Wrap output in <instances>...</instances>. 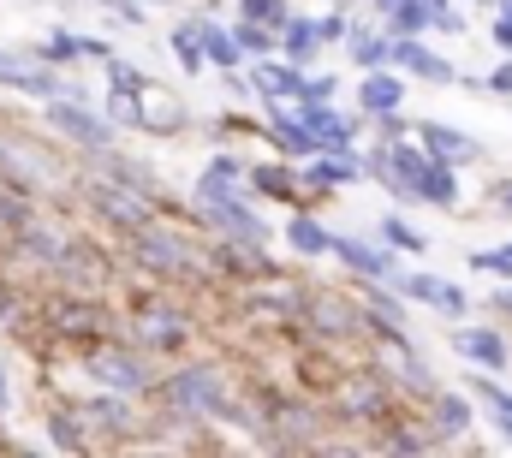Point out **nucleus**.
<instances>
[{"mask_svg":"<svg viewBox=\"0 0 512 458\" xmlns=\"http://www.w3.org/2000/svg\"><path fill=\"white\" fill-rule=\"evenodd\" d=\"M352 60L364 66V72H376L393 60V36H370V30H352Z\"/></svg>","mask_w":512,"mask_h":458,"instance_id":"23","label":"nucleus"},{"mask_svg":"<svg viewBox=\"0 0 512 458\" xmlns=\"http://www.w3.org/2000/svg\"><path fill=\"white\" fill-rule=\"evenodd\" d=\"M489 203H495V209H507V215H512V179H507V185H489Z\"/></svg>","mask_w":512,"mask_h":458,"instance_id":"39","label":"nucleus"},{"mask_svg":"<svg viewBox=\"0 0 512 458\" xmlns=\"http://www.w3.org/2000/svg\"><path fill=\"white\" fill-rule=\"evenodd\" d=\"M358 102H364V114H393L399 102H405V84L387 72V66H376V72H364V90H358Z\"/></svg>","mask_w":512,"mask_h":458,"instance_id":"11","label":"nucleus"},{"mask_svg":"<svg viewBox=\"0 0 512 458\" xmlns=\"http://www.w3.org/2000/svg\"><path fill=\"white\" fill-rule=\"evenodd\" d=\"M453 345H459L471 363H483V369H501V363H507V340H501L495 328H459Z\"/></svg>","mask_w":512,"mask_h":458,"instance_id":"12","label":"nucleus"},{"mask_svg":"<svg viewBox=\"0 0 512 458\" xmlns=\"http://www.w3.org/2000/svg\"><path fill=\"white\" fill-rule=\"evenodd\" d=\"M382 244H387V250H411V256H423V250H429V238L411 227L405 215H387V221H382Z\"/></svg>","mask_w":512,"mask_h":458,"instance_id":"25","label":"nucleus"},{"mask_svg":"<svg viewBox=\"0 0 512 458\" xmlns=\"http://www.w3.org/2000/svg\"><path fill=\"white\" fill-rule=\"evenodd\" d=\"M233 36H239L245 54H274V42H280V30H274V24H256V18H239Z\"/></svg>","mask_w":512,"mask_h":458,"instance_id":"27","label":"nucleus"},{"mask_svg":"<svg viewBox=\"0 0 512 458\" xmlns=\"http://www.w3.org/2000/svg\"><path fill=\"white\" fill-rule=\"evenodd\" d=\"M465 429H471V405H465V399H453V393H447V399H435V435H441V441H453V435H465Z\"/></svg>","mask_w":512,"mask_h":458,"instance_id":"24","label":"nucleus"},{"mask_svg":"<svg viewBox=\"0 0 512 458\" xmlns=\"http://www.w3.org/2000/svg\"><path fill=\"white\" fill-rule=\"evenodd\" d=\"M280 48H286V60H310L316 48H322V30H316V18H286L280 24Z\"/></svg>","mask_w":512,"mask_h":458,"instance_id":"15","label":"nucleus"},{"mask_svg":"<svg viewBox=\"0 0 512 458\" xmlns=\"http://www.w3.org/2000/svg\"><path fill=\"white\" fill-rule=\"evenodd\" d=\"M489 42L512 54V12H495V24H489Z\"/></svg>","mask_w":512,"mask_h":458,"instance_id":"37","label":"nucleus"},{"mask_svg":"<svg viewBox=\"0 0 512 458\" xmlns=\"http://www.w3.org/2000/svg\"><path fill=\"white\" fill-rule=\"evenodd\" d=\"M197 203H203V215H209L215 227L233 232L239 244H262V238H268L262 215H256V209H245V203L233 197V185H227V179H209V173H203V179H197Z\"/></svg>","mask_w":512,"mask_h":458,"instance_id":"1","label":"nucleus"},{"mask_svg":"<svg viewBox=\"0 0 512 458\" xmlns=\"http://www.w3.org/2000/svg\"><path fill=\"white\" fill-rule=\"evenodd\" d=\"M471 268H483V274H501V280H512V244H507V250H477V256H471Z\"/></svg>","mask_w":512,"mask_h":458,"instance_id":"32","label":"nucleus"},{"mask_svg":"<svg viewBox=\"0 0 512 458\" xmlns=\"http://www.w3.org/2000/svg\"><path fill=\"white\" fill-rule=\"evenodd\" d=\"M0 84H12V90H24V96H60L66 84L48 72V60H24V54H0Z\"/></svg>","mask_w":512,"mask_h":458,"instance_id":"7","label":"nucleus"},{"mask_svg":"<svg viewBox=\"0 0 512 458\" xmlns=\"http://www.w3.org/2000/svg\"><path fill=\"white\" fill-rule=\"evenodd\" d=\"M167 393H173L185 411H227L215 369H179V375H167Z\"/></svg>","mask_w":512,"mask_h":458,"instance_id":"6","label":"nucleus"},{"mask_svg":"<svg viewBox=\"0 0 512 458\" xmlns=\"http://www.w3.org/2000/svg\"><path fill=\"white\" fill-rule=\"evenodd\" d=\"M96 369H102V381H108L114 393H143V387H149V369L131 363V357H102Z\"/></svg>","mask_w":512,"mask_h":458,"instance_id":"19","label":"nucleus"},{"mask_svg":"<svg viewBox=\"0 0 512 458\" xmlns=\"http://www.w3.org/2000/svg\"><path fill=\"white\" fill-rule=\"evenodd\" d=\"M197 30H203V54H209L215 66H227V72H233V66L245 60V48H239V36H233L227 24H197Z\"/></svg>","mask_w":512,"mask_h":458,"instance_id":"18","label":"nucleus"},{"mask_svg":"<svg viewBox=\"0 0 512 458\" xmlns=\"http://www.w3.org/2000/svg\"><path fill=\"white\" fill-rule=\"evenodd\" d=\"M251 179H256V191H262V197H280V203L292 197V173H286V167H256Z\"/></svg>","mask_w":512,"mask_h":458,"instance_id":"31","label":"nucleus"},{"mask_svg":"<svg viewBox=\"0 0 512 458\" xmlns=\"http://www.w3.org/2000/svg\"><path fill=\"white\" fill-rule=\"evenodd\" d=\"M328 256H340L352 274H364V280H393V256H387L382 244H364V238H352V232H334L328 238Z\"/></svg>","mask_w":512,"mask_h":458,"instance_id":"2","label":"nucleus"},{"mask_svg":"<svg viewBox=\"0 0 512 458\" xmlns=\"http://www.w3.org/2000/svg\"><path fill=\"white\" fill-rule=\"evenodd\" d=\"M167 42H173V60H179L185 72H197V66L209 60V54H203V30H197V24H179Z\"/></svg>","mask_w":512,"mask_h":458,"instance_id":"26","label":"nucleus"},{"mask_svg":"<svg viewBox=\"0 0 512 458\" xmlns=\"http://www.w3.org/2000/svg\"><path fill=\"white\" fill-rule=\"evenodd\" d=\"M137 250H143L149 262H161V268H185V262H191V250H185V244H173V238H167L161 227L137 232Z\"/></svg>","mask_w":512,"mask_h":458,"instance_id":"20","label":"nucleus"},{"mask_svg":"<svg viewBox=\"0 0 512 458\" xmlns=\"http://www.w3.org/2000/svg\"><path fill=\"white\" fill-rule=\"evenodd\" d=\"M209 179H233V185H239V179H245V161H239V155H215V161H209Z\"/></svg>","mask_w":512,"mask_h":458,"instance_id":"34","label":"nucleus"},{"mask_svg":"<svg viewBox=\"0 0 512 458\" xmlns=\"http://www.w3.org/2000/svg\"><path fill=\"white\" fill-rule=\"evenodd\" d=\"M239 18H256V24H286L292 12H286V0H239Z\"/></svg>","mask_w":512,"mask_h":458,"instance_id":"30","label":"nucleus"},{"mask_svg":"<svg viewBox=\"0 0 512 458\" xmlns=\"http://www.w3.org/2000/svg\"><path fill=\"white\" fill-rule=\"evenodd\" d=\"M334 90H340L334 72H328V78H310V84H304V102H334Z\"/></svg>","mask_w":512,"mask_h":458,"instance_id":"36","label":"nucleus"},{"mask_svg":"<svg viewBox=\"0 0 512 458\" xmlns=\"http://www.w3.org/2000/svg\"><path fill=\"white\" fill-rule=\"evenodd\" d=\"M471 387H477V393H483V399L495 405V423H501V435H507V441H512V393H507V387H495L489 375H477Z\"/></svg>","mask_w":512,"mask_h":458,"instance_id":"28","label":"nucleus"},{"mask_svg":"<svg viewBox=\"0 0 512 458\" xmlns=\"http://www.w3.org/2000/svg\"><path fill=\"white\" fill-rule=\"evenodd\" d=\"M316 30H322V42H340V36H352V24H346L340 12H328V18H316Z\"/></svg>","mask_w":512,"mask_h":458,"instance_id":"35","label":"nucleus"},{"mask_svg":"<svg viewBox=\"0 0 512 458\" xmlns=\"http://www.w3.org/2000/svg\"><path fill=\"white\" fill-rule=\"evenodd\" d=\"M376 6H382V12H387V6H399V0H376Z\"/></svg>","mask_w":512,"mask_h":458,"instance_id":"40","label":"nucleus"},{"mask_svg":"<svg viewBox=\"0 0 512 458\" xmlns=\"http://www.w3.org/2000/svg\"><path fill=\"white\" fill-rule=\"evenodd\" d=\"M358 179V161L352 155H322L316 167H310V185L316 191H334V185H352Z\"/></svg>","mask_w":512,"mask_h":458,"instance_id":"21","label":"nucleus"},{"mask_svg":"<svg viewBox=\"0 0 512 458\" xmlns=\"http://www.w3.org/2000/svg\"><path fill=\"white\" fill-rule=\"evenodd\" d=\"M399 292L417 298V304H429V310H441V316H465V292L447 286L441 274H399Z\"/></svg>","mask_w":512,"mask_h":458,"instance_id":"8","label":"nucleus"},{"mask_svg":"<svg viewBox=\"0 0 512 458\" xmlns=\"http://www.w3.org/2000/svg\"><path fill=\"white\" fill-rule=\"evenodd\" d=\"M48 119H54V125H60V131H72V137H78V143H90V149H102V143H108V137H114V131H108V119L84 114V108H78V102H54V108H48Z\"/></svg>","mask_w":512,"mask_h":458,"instance_id":"10","label":"nucleus"},{"mask_svg":"<svg viewBox=\"0 0 512 458\" xmlns=\"http://www.w3.org/2000/svg\"><path fill=\"white\" fill-rule=\"evenodd\" d=\"M411 137H423V149H429L435 161H453V167H459V161H477V155H483V143H477V137H465L459 125H441V119H423V125H417Z\"/></svg>","mask_w":512,"mask_h":458,"instance_id":"5","label":"nucleus"},{"mask_svg":"<svg viewBox=\"0 0 512 458\" xmlns=\"http://www.w3.org/2000/svg\"><path fill=\"white\" fill-rule=\"evenodd\" d=\"M268 137H274V149H286V155H310V149H316L310 125H304L298 114H274V125H268Z\"/></svg>","mask_w":512,"mask_h":458,"instance_id":"17","label":"nucleus"},{"mask_svg":"<svg viewBox=\"0 0 512 458\" xmlns=\"http://www.w3.org/2000/svg\"><path fill=\"white\" fill-rule=\"evenodd\" d=\"M393 66L399 72H411V78H429V84H453L459 72H453V60H441L435 48H423L417 36H393Z\"/></svg>","mask_w":512,"mask_h":458,"instance_id":"4","label":"nucleus"},{"mask_svg":"<svg viewBox=\"0 0 512 458\" xmlns=\"http://www.w3.org/2000/svg\"><path fill=\"white\" fill-rule=\"evenodd\" d=\"M96 328H102V316H96V310H66V334H72V340H90Z\"/></svg>","mask_w":512,"mask_h":458,"instance_id":"33","label":"nucleus"},{"mask_svg":"<svg viewBox=\"0 0 512 458\" xmlns=\"http://www.w3.org/2000/svg\"><path fill=\"white\" fill-rule=\"evenodd\" d=\"M501 12H512V0H501Z\"/></svg>","mask_w":512,"mask_h":458,"instance_id":"42","label":"nucleus"},{"mask_svg":"<svg viewBox=\"0 0 512 458\" xmlns=\"http://www.w3.org/2000/svg\"><path fill=\"white\" fill-rule=\"evenodd\" d=\"M411 197H423V203H435V209H459V173H453V161L423 155L417 173H411Z\"/></svg>","mask_w":512,"mask_h":458,"instance_id":"3","label":"nucleus"},{"mask_svg":"<svg viewBox=\"0 0 512 458\" xmlns=\"http://www.w3.org/2000/svg\"><path fill=\"white\" fill-rule=\"evenodd\" d=\"M304 125H310V137H316V149H328V155H346L352 149V125L334 114L328 102H304Z\"/></svg>","mask_w":512,"mask_h":458,"instance_id":"9","label":"nucleus"},{"mask_svg":"<svg viewBox=\"0 0 512 458\" xmlns=\"http://www.w3.org/2000/svg\"><path fill=\"white\" fill-rule=\"evenodd\" d=\"M185 334H191V322H185L179 310H149V316L137 322V340L155 345V351H161V345H179Z\"/></svg>","mask_w":512,"mask_h":458,"instance_id":"13","label":"nucleus"},{"mask_svg":"<svg viewBox=\"0 0 512 458\" xmlns=\"http://www.w3.org/2000/svg\"><path fill=\"white\" fill-rule=\"evenodd\" d=\"M483 90H495V96H512V60H507V66H495V72L483 78Z\"/></svg>","mask_w":512,"mask_h":458,"instance_id":"38","label":"nucleus"},{"mask_svg":"<svg viewBox=\"0 0 512 458\" xmlns=\"http://www.w3.org/2000/svg\"><path fill=\"white\" fill-rule=\"evenodd\" d=\"M328 238H334V232H328V227H316L310 215H298V221L286 227V244H292L298 256H328Z\"/></svg>","mask_w":512,"mask_h":458,"instance_id":"22","label":"nucleus"},{"mask_svg":"<svg viewBox=\"0 0 512 458\" xmlns=\"http://www.w3.org/2000/svg\"><path fill=\"white\" fill-rule=\"evenodd\" d=\"M304 72H298V60L292 66H262L256 72V90H268V96H286V102H304Z\"/></svg>","mask_w":512,"mask_h":458,"instance_id":"16","label":"nucleus"},{"mask_svg":"<svg viewBox=\"0 0 512 458\" xmlns=\"http://www.w3.org/2000/svg\"><path fill=\"white\" fill-rule=\"evenodd\" d=\"M423 30H435V6H429V0H399V6H387V36H423Z\"/></svg>","mask_w":512,"mask_h":458,"instance_id":"14","label":"nucleus"},{"mask_svg":"<svg viewBox=\"0 0 512 458\" xmlns=\"http://www.w3.org/2000/svg\"><path fill=\"white\" fill-rule=\"evenodd\" d=\"M84 54V36H48L42 48H36V60H48V66H66V60H78Z\"/></svg>","mask_w":512,"mask_h":458,"instance_id":"29","label":"nucleus"},{"mask_svg":"<svg viewBox=\"0 0 512 458\" xmlns=\"http://www.w3.org/2000/svg\"><path fill=\"white\" fill-rule=\"evenodd\" d=\"M0 405H6V381H0Z\"/></svg>","mask_w":512,"mask_h":458,"instance_id":"41","label":"nucleus"}]
</instances>
